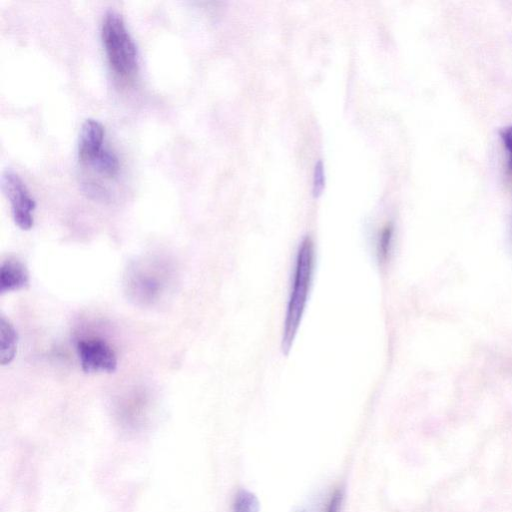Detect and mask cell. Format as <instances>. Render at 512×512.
<instances>
[{"label":"cell","mask_w":512,"mask_h":512,"mask_svg":"<svg viewBox=\"0 0 512 512\" xmlns=\"http://www.w3.org/2000/svg\"><path fill=\"white\" fill-rule=\"evenodd\" d=\"M315 248L310 237H305L299 245L291 291L288 299L282 337V350L288 354L298 331L313 279Z\"/></svg>","instance_id":"6da1fadb"},{"label":"cell","mask_w":512,"mask_h":512,"mask_svg":"<svg viewBox=\"0 0 512 512\" xmlns=\"http://www.w3.org/2000/svg\"><path fill=\"white\" fill-rule=\"evenodd\" d=\"M101 39L112 71L122 79L132 77L138 67L136 44L120 13L108 10L101 25Z\"/></svg>","instance_id":"7a4b0ae2"},{"label":"cell","mask_w":512,"mask_h":512,"mask_svg":"<svg viewBox=\"0 0 512 512\" xmlns=\"http://www.w3.org/2000/svg\"><path fill=\"white\" fill-rule=\"evenodd\" d=\"M2 190L10 202L15 224L22 230L31 229L36 202L21 177L11 170L5 171L2 175Z\"/></svg>","instance_id":"3957f363"},{"label":"cell","mask_w":512,"mask_h":512,"mask_svg":"<svg viewBox=\"0 0 512 512\" xmlns=\"http://www.w3.org/2000/svg\"><path fill=\"white\" fill-rule=\"evenodd\" d=\"M159 267L151 264H137L128 274V292L133 299L142 303H151L157 299L165 286V277L158 271Z\"/></svg>","instance_id":"277c9868"},{"label":"cell","mask_w":512,"mask_h":512,"mask_svg":"<svg viewBox=\"0 0 512 512\" xmlns=\"http://www.w3.org/2000/svg\"><path fill=\"white\" fill-rule=\"evenodd\" d=\"M77 351L81 367L86 373H111L117 368V357L114 350L102 339L80 340L77 344Z\"/></svg>","instance_id":"5b68a950"},{"label":"cell","mask_w":512,"mask_h":512,"mask_svg":"<svg viewBox=\"0 0 512 512\" xmlns=\"http://www.w3.org/2000/svg\"><path fill=\"white\" fill-rule=\"evenodd\" d=\"M105 129L97 120L88 118L81 126L78 142V157L82 164L87 165L105 147Z\"/></svg>","instance_id":"8992f818"},{"label":"cell","mask_w":512,"mask_h":512,"mask_svg":"<svg viewBox=\"0 0 512 512\" xmlns=\"http://www.w3.org/2000/svg\"><path fill=\"white\" fill-rule=\"evenodd\" d=\"M29 285V273L25 265L9 258L2 262L0 268V294L18 291Z\"/></svg>","instance_id":"52a82bcc"},{"label":"cell","mask_w":512,"mask_h":512,"mask_svg":"<svg viewBox=\"0 0 512 512\" xmlns=\"http://www.w3.org/2000/svg\"><path fill=\"white\" fill-rule=\"evenodd\" d=\"M18 334L14 326L5 317L0 319V363L9 364L17 351Z\"/></svg>","instance_id":"ba28073f"},{"label":"cell","mask_w":512,"mask_h":512,"mask_svg":"<svg viewBox=\"0 0 512 512\" xmlns=\"http://www.w3.org/2000/svg\"><path fill=\"white\" fill-rule=\"evenodd\" d=\"M86 166L106 178H114L119 172L117 156L106 147Z\"/></svg>","instance_id":"9c48e42d"},{"label":"cell","mask_w":512,"mask_h":512,"mask_svg":"<svg viewBox=\"0 0 512 512\" xmlns=\"http://www.w3.org/2000/svg\"><path fill=\"white\" fill-rule=\"evenodd\" d=\"M233 512H259L257 497L247 490L238 491L233 504Z\"/></svg>","instance_id":"30bf717a"},{"label":"cell","mask_w":512,"mask_h":512,"mask_svg":"<svg viewBox=\"0 0 512 512\" xmlns=\"http://www.w3.org/2000/svg\"><path fill=\"white\" fill-rule=\"evenodd\" d=\"M391 239H392V227L390 225H386L379 237V244H378V254L379 259L385 260L390 252V246H391Z\"/></svg>","instance_id":"8fae6325"},{"label":"cell","mask_w":512,"mask_h":512,"mask_svg":"<svg viewBox=\"0 0 512 512\" xmlns=\"http://www.w3.org/2000/svg\"><path fill=\"white\" fill-rule=\"evenodd\" d=\"M500 136L508 155V170L512 173V123L501 130Z\"/></svg>","instance_id":"7c38bea8"},{"label":"cell","mask_w":512,"mask_h":512,"mask_svg":"<svg viewBox=\"0 0 512 512\" xmlns=\"http://www.w3.org/2000/svg\"><path fill=\"white\" fill-rule=\"evenodd\" d=\"M342 496L343 495L340 490L334 491L327 502L324 512H339L342 503Z\"/></svg>","instance_id":"4fadbf2b"},{"label":"cell","mask_w":512,"mask_h":512,"mask_svg":"<svg viewBox=\"0 0 512 512\" xmlns=\"http://www.w3.org/2000/svg\"><path fill=\"white\" fill-rule=\"evenodd\" d=\"M324 182V172L323 165L321 160H319L315 165V174H314V193L318 194L322 190Z\"/></svg>","instance_id":"5bb4252c"}]
</instances>
